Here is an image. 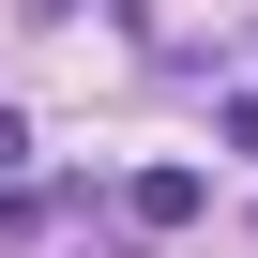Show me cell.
<instances>
[{"instance_id":"3957f363","label":"cell","mask_w":258,"mask_h":258,"mask_svg":"<svg viewBox=\"0 0 258 258\" xmlns=\"http://www.w3.org/2000/svg\"><path fill=\"white\" fill-rule=\"evenodd\" d=\"M16 152H31V121H16V106H0V167H16Z\"/></svg>"},{"instance_id":"6da1fadb","label":"cell","mask_w":258,"mask_h":258,"mask_svg":"<svg viewBox=\"0 0 258 258\" xmlns=\"http://www.w3.org/2000/svg\"><path fill=\"white\" fill-rule=\"evenodd\" d=\"M198 198H213L198 167H137V182H121V213H137V228H198Z\"/></svg>"},{"instance_id":"7a4b0ae2","label":"cell","mask_w":258,"mask_h":258,"mask_svg":"<svg viewBox=\"0 0 258 258\" xmlns=\"http://www.w3.org/2000/svg\"><path fill=\"white\" fill-rule=\"evenodd\" d=\"M213 137H228V152H258V91H243V106H228V121H213Z\"/></svg>"}]
</instances>
